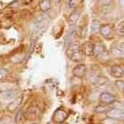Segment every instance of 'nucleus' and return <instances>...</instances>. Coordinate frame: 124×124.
Masks as SVG:
<instances>
[{
  "label": "nucleus",
  "mask_w": 124,
  "mask_h": 124,
  "mask_svg": "<svg viewBox=\"0 0 124 124\" xmlns=\"http://www.w3.org/2000/svg\"><path fill=\"white\" fill-rule=\"evenodd\" d=\"M66 54L70 61L75 62V63H79V62L83 61V54L77 40L70 41V43L66 47Z\"/></svg>",
  "instance_id": "1"
},
{
  "label": "nucleus",
  "mask_w": 124,
  "mask_h": 124,
  "mask_svg": "<svg viewBox=\"0 0 124 124\" xmlns=\"http://www.w3.org/2000/svg\"><path fill=\"white\" fill-rule=\"evenodd\" d=\"M41 114V109L37 105H31L25 111L24 113V119L31 121L37 119Z\"/></svg>",
  "instance_id": "2"
},
{
  "label": "nucleus",
  "mask_w": 124,
  "mask_h": 124,
  "mask_svg": "<svg viewBox=\"0 0 124 124\" xmlns=\"http://www.w3.org/2000/svg\"><path fill=\"white\" fill-rule=\"evenodd\" d=\"M68 117H69V114H68V112H67L65 109H63V108H58V109L54 112V114H53V116H52V120H53V122H55L56 124H63V123L68 119Z\"/></svg>",
  "instance_id": "3"
},
{
  "label": "nucleus",
  "mask_w": 124,
  "mask_h": 124,
  "mask_svg": "<svg viewBox=\"0 0 124 124\" xmlns=\"http://www.w3.org/2000/svg\"><path fill=\"white\" fill-rule=\"evenodd\" d=\"M107 117L113 119V120H122L124 117V111L122 108H111L107 111Z\"/></svg>",
  "instance_id": "4"
},
{
  "label": "nucleus",
  "mask_w": 124,
  "mask_h": 124,
  "mask_svg": "<svg viewBox=\"0 0 124 124\" xmlns=\"http://www.w3.org/2000/svg\"><path fill=\"white\" fill-rule=\"evenodd\" d=\"M99 32L106 39H111L113 37V25L109 23L101 24Z\"/></svg>",
  "instance_id": "5"
},
{
  "label": "nucleus",
  "mask_w": 124,
  "mask_h": 124,
  "mask_svg": "<svg viewBox=\"0 0 124 124\" xmlns=\"http://www.w3.org/2000/svg\"><path fill=\"white\" fill-rule=\"evenodd\" d=\"M23 95H19L17 98H15L14 99V101H12L8 106H7V110L9 111V112H16L19 108H20V107H21V105H22V103H23Z\"/></svg>",
  "instance_id": "6"
},
{
  "label": "nucleus",
  "mask_w": 124,
  "mask_h": 124,
  "mask_svg": "<svg viewBox=\"0 0 124 124\" xmlns=\"http://www.w3.org/2000/svg\"><path fill=\"white\" fill-rule=\"evenodd\" d=\"M116 100V97L108 92H103L99 97V101L103 104V105H110L111 103H113Z\"/></svg>",
  "instance_id": "7"
},
{
  "label": "nucleus",
  "mask_w": 124,
  "mask_h": 124,
  "mask_svg": "<svg viewBox=\"0 0 124 124\" xmlns=\"http://www.w3.org/2000/svg\"><path fill=\"white\" fill-rule=\"evenodd\" d=\"M109 73L112 77L114 78H122L123 75H124V70H123V66L121 65H114L110 68V70H109Z\"/></svg>",
  "instance_id": "8"
},
{
  "label": "nucleus",
  "mask_w": 124,
  "mask_h": 124,
  "mask_svg": "<svg viewBox=\"0 0 124 124\" xmlns=\"http://www.w3.org/2000/svg\"><path fill=\"white\" fill-rule=\"evenodd\" d=\"M81 52L83 55L87 57L93 56V49H94V44H92L90 41H85L81 46H80Z\"/></svg>",
  "instance_id": "9"
},
{
  "label": "nucleus",
  "mask_w": 124,
  "mask_h": 124,
  "mask_svg": "<svg viewBox=\"0 0 124 124\" xmlns=\"http://www.w3.org/2000/svg\"><path fill=\"white\" fill-rule=\"evenodd\" d=\"M72 74L77 78H82L86 74V66L83 64H78L72 70Z\"/></svg>",
  "instance_id": "10"
},
{
  "label": "nucleus",
  "mask_w": 124,
  "mask_h": 124,
  "mask_svg": "<svg viewBox=\"0 0 124 124\" xmlns=\"http://www.w3.org/2000/svg\"><path fill=\"white\" fill-rule=\"evenodd\" d=\"M18 96H19V89L17 88H11L3 93V98L4 100H7V101L14 100Z\"/></svg>",
  "instance_id": "11"
},
{
  "label": "nucleus",
  "mask_w": 124,
  "mask_h": 124,
  "mask_svg": "<svg viewBox=\"0 0 124 124\" xmlns=\"http://www.w3.org/2000/svg\"><path fill=\"white\" fill-rule=\"evenodd\" d=\"M48 21H49V20H48V18H47L46 16L40 15V16H38V17L35 19L34 25H35L37 28H42V27H44V26L47 24Z\"/></svg>",
  "instance_id": "12"
},
{
  "label": "nucleus",
  "mask_w": 124,
  "mask_h": 124,
  "mask_svg": "<svg viewBox=\"0 0 124 124\" xmlns=\"http://www.w3.org/2000/svg\"><path fill=\"white\" fill-rule=\"evenodd\" d=\"M80 14H81V12H80V10H78V9H75L74 11H72L71 14H70V17H69V23H70V24H74V23H76L78 22L79 18H80Z\"/></svg>",
  "instance_id": "13"
},
{
  "label": "nucleus",
  "mask_w": 124,
  "mask_h": 124,
  "mask_svg": "<svg viewBox=\"0 0 124 124\" xmlns=\"http://www.w3.org/2000/svg\"><path fill=\"white\" fill-rule=\"evenodd\" d=\"M107 51V48L104 44L102 43H98V44H94V49H93V55L94 56H101L103 53H105Z\"/></svg>",
  "instance_id": "14"
},
{
  "label": "nucleus",
  "mask_w": 124,
  "mask_h": 124,
  "mask_svg": "<svg viewBox=\"0 0 124 124\" xmlns=\"http://www.w3.org/2000/svg\"><path fill=\"white\" fill-rule=\"evenodd\" d=\"M52 7L51 0H41L39 2V8L42 12H48Z\"/></svg>",
  "instance_id": "15"
},
{
  "label": "nucleus",
  "mask_w": 124,
  "mask_h": 124,
  "mask_svg": "<svg viewBox=\"0 0 124 124\" xmlns=\"http://www.w3.org/2000/svg\"><path fill=\"white\" fill-rule=\"evenodd\" d=\"M108 82V77H106V76H104V75H100V76L95 80V82L93 83V84H94L96 87H102V86H105Z\"/></svg>",
  "instance_id": "16"
},
{
  "label": "nucleus",
  "mask_w": 124,
  "mask_h": 124,
  "mask_svg": "<svg viewBox=\"0 0 124 124\" xmlns=\"http://www.w3.org/2000/svg\"><path fill=\"white\" fill-rule=\"evenodd\" d=\"M110 52H111V55L115 58H122L123 57V47L122 46L121 47H118V46L112 47Z\"/></svg>",
  "instance_id": "17"
},
{
  "label": "nucleus",
  "mask_w": 124,
  "mask_h": 124,
  "mask_svg": "<svg viewBox=\"0 0 124 124\" xmlns=\"http://www.w3.org/2000/svg\"><path fill=\"white\" fill-rule=\"evenodd\" d=\"M23 120H24V112L23 111V109L19 108L17 110V114H16V117H15V122H16V124H21Z\"/></svg>",
  "instance_id": "18"
},
{
  "label": "nucleus",
  "mask_w": 124,
  "mask_h": 124,
  "mask_svg": "<svg viewBox=\"0 0 124 124\" xmlns=\"http://www.w3.org/2000/svg\"><path fill=\"white\" fill-rule=\"evenodd\" d=\"M100 27H101V23L99 21L97 20H94L92 22V24H91V32L92 33H98L99 30H100Z\"/></svg>",
  "instance_id": "19"
},
{
  "label": "nucleus",
  "mask_w": 124,
  "mask_h": 124,
  "mask_svg": "<svg viewBox=\"0 0 124 124\" xmlns=\"http://www.w3.org/2000/svg\"><path fill=\"white\" fill-rule=\"evenodd\" d=\"M98 3L102 9H104V10L109 9V7L111 6V3H112V0H99Z\"/></svg>",
  "instance_id": "20"
},
{
  "label": "nucleus",
  "mask_w": 124,
  "mask_h": 124,
  "mask_svg": "<svg viewBox=\"0 0 124 124\" xmlns=\"http://www.w3.org/2000/svg\"><path fill=\"white\" fill-rule=\"evenodd\" d=\"M108 109H109L108 105H103L102 104V105H99V106H97L95 108V112H97V113H105Z\"/></svg>",
  "instance_id": "21"
},
{
  "label": "nucleus",
  "mask_w": 124,
  "mask_h": 124,
  "mask_svg": "<svg viewBox=\"0 0 124 124\" xmlns=\"http://www.w3.org/2000/svg\"><path fill=\"white\" fill-rule=\"evenodd\" d=\"M116 32H117V34L120 35L121 37L124 36V22H123V21H121V22L117 24V26H116Z\"/></svg>",
  "instance_id": "22"
},
{
  "label": "nucleus",
  "mask_w": 124,
  "mask_h": 124,
  "mask_svg": "<svg viewBox=\"0 0 124 124\" xmlns=\"http://www.w3.org/2000/svg\"><path fill=\"white\" fill-rule=\"evenodd\" d=\"M7 75H8V70L6 69H3V68L0 69V82L5 80Z\"/></svg>",
  "instance_id": "23"
},
{
  "label": "nucleus",
  "mask_w": 124,
  "mask_h": 124,
  "mask_svg": "<svg viewBox=\"0 0 124 124\" xmlns=\"http://www.w3.org/2000/svg\"><path fill=\"white\" fill-rule=\"evenodd\" d=\"M115 86H116V88H117L119 91L123 92V90H124V81H123L122 79L116 80V81H115Z\"/></svg>",
  "instance_id": "24"
},
{
  "label": "nucleus",
  "mask_w": 124,
  "mask_h": 124,
  "mask_svg": "<svg viewBox=\"0 0 124 124\" xmlns=\"http://www.w3.org/2000/svg\"><path fill=\"white\" fill-rule=\"evenodd\" d=\"M12 123V118L11 116H3L0 120V124H11Z\"/></svg>",
  "instance_id": "25"
},
{
  "label": "nucleus",
  "mask_w": 124,
  "mask_h": 124,
  "mask_svg": "<svg viewBox=\"0 0 124 124\" xmlns=\"http://www.w3.org/2000/svg\"><path fill=\"white\" fill-rule=\"evenodd\" d=\"M102 124H117V121L107 117V118H105V119L102 121Z\"/></svg>",
  "instance_id": "26"
},
{
  "label": "nucleus",
  "mask_w": 124,
  "mask_h": 124,
  "mask_svg": "<svg viewBox=\"0 0 124 124\" xmlns=\"http://www.w3.org/2000/svg\"><path fill=\"white\" fill-rule=\"evenodd\" d=\"M86 33H87V27L86 26H83L82 28H81V30H79V36L80 37H85V35H86Z\"/></svg>",
  "instance_id": "27"
},
{
  "label": "nucleus",
  "mask_w": 124,
  "mask_h": 124,
  "mask_svg": "<svg viewBox=\"0 0 124 124\" xmlns=\"http://www.w3.org/2000/svg\"><path fill=\"white\" fill-rule=\"evenodd\" d=\"M22 1V3L23 4H24V5H28V4H30L32 2V0H21Z\"/></svg>",
  "instance_id": "28"
},
{
  "label": "nucleus",
  "mask_w": 124,
  "mask_h": 124,
  "mask_svg": "<svg viewBox=\"0 0 124 124\" xmlns=\"http://www.w3.org/2000/svg\"><path fill=\"white\" fill-rule=\"evenodd\" d=\"M124 0H119V3H120V7L121 8H123V6H124Z\"/></svg>",
  "instance_id": "29"
},
{
  "label": "nucleus",
  "mask_w": 124,
  "mask_h": 124,
  "mask_svg": "<svg viewBox=\"0 0 124 124\" xmlns=\"http://www.w3.org/2000/svg\"><path fill=\"white\" fill-rule=\"evenodd\" d=\"M52 1H53L55 4H59V3L62 1V0H52Z\"/></svg>",
  "instance_id": "30"
},
{
  "label": "nucleus",
  "mask_w": 124,
  "mask_h": 124,
  "mask_svg": "<svg viewBox=\"0 0 124 124\" xmlns=\"http://www.w3.org/2000/svg\"><path fill=\"white\" fill-rule=\"evenodd\" d=\"M29 124H37V123H35V122H31V123H29Z\"/></svg>",
  "instance_id": "31"
},
{
  "label": "nucleus",
  "mask_w": 124,
  "mask_h": 124,
  "mask_svg": "<svg viewBox=\"0 0 124 124\" xmlns=\"http://www.w3.org/2000/svg\"><path fill=\"white\" fill-rule=\"evenodd\" d=\"M0 27H1V23H0Z\"/></svg>",
  "instance_id": "32"
}]
</instances>
